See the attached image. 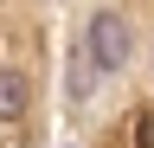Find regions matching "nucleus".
I'll return each instance as SVG.
<instances>
[{
	"label": "nucleus",
	"mask_w": 154,
	"mask_h": 148,
	"mask_svg": "<svg viewBox=\"0 0 154 148\" xmlns=\"http://www.w3.org/2000/svg\"><path fill=\"white\" fill-rule=\"evenodd\" d=\"M84 52H90L96 71H122V65H128V20H122V13H96Z\"/></svg>",
	"instance_id": "f257e3e1"
},
{
	"label": "nucleus",
	"mask_w": 154,
	"mask_h": 148,
	"mask_svg": "<svg viewBox=\"0 0 154 148\" xmlns=\"http://www.w3.org/2000/svg\"><path fill=\"white\" fill-rule=\"evenodd\" d=\"M26 109V71H0V122H13Z\"/></svg>",
	"instance_id": "f03ea898"
},
{
	"label": "nucleus",
	"mask_w": 154,
	"mask_h": 148,
	"mask_svg": "<svg viewBox=\"0 0 154 148\" xmlns=\"http://www.w3.org/2000/svg\"><path fill=\"white\" fill-rule=\"evenodd\" d=\"M135 148H154V122H148V116L135 122Z\"/></svg>",
	"instance_id": "7ed1b4c3"
}]
</instances>
